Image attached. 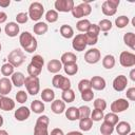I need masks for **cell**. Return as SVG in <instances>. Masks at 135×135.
Returning <instances> with one entry per match:
<instances>
[{
  "label": "cell",
  "mask_w": 135,
  "mask_h": 135,
  "mask_svg": "<svg viewBox=\"0 0 135 135\" xmlns=\"http://www.w3.org/2000/svg\"><path fill=\"white\" fill-rule=\"evenodd\" d=\"M50 119L46 115H41L37 118L35 128H34V135H49V127Z\"/></svg>",
  "instance_id": "cell-2"
},
{
  "label": "cell",
  "mask_w": 135,
  "mask_h": 135,
  "mask_svg": "<svg viewBox=\"0 0 135 135\" xmlns=\"http://www.w3.org/2000/svg\"><path fill=\"white\" fill-rule=\"evenodd\" d=\"M66 135H83V134L81 132H78V131H71Z\"/></svg>",
  "instance_id": "cell-59"
},
{
  "label": "cell",
  "mask_w": 135,
  "mask_h": 135,
  "mask_svg": "<svg viewBox=\"0 0 135 135\" xmlns=\"http://www.w3.org/2000/svg\"><path fill=\"white\" fill-rule=\"evenodd\" d=\"M84 37H85V40H86V44L88 45H94L98 41V36L97 35H94V34L88 33V32L84 34Z\"/></svg>",
  "instance_id": "cell-45"
},
{
  "label": "cell",
  "mask_w": 135,
  "mask_h": 135,
  "mask_svg": "<svg viewBox=\"0 0 135 135\" xmlns=\"http://www.w3.org/2000/svg\"><path fill=\"white\" fill-rule=\"evenodd\" d=\"M11 4V0H0V6L1 7H7Z\"/></svg>",
  "instance_id": "cell-57"
},
{
  "label": "cell",
  "mask_w": 135,
  "mask_h": 135,
  "mask_svg": "<svg viewBox=\"0 0 135 135\" xmlns=\"http://www.w3.org/2000/svg\"><path fill=\"white\" fill-rule=\"evenodd\" d=\"M31 115V110L26 107H20L18 108L16 111H15V118L18 120V121H24L26 120Z\"/></svg>",
  "instance_id": "cell-14"
},
{
  "label": "cell",
  "mask_w": 135,
  "mask_h": 135,
  "mask_svg": "<svg viewBox=\"0 0 135 135\" xmlns=\"http://www.w3.org/2000/svg\"><path fill=\"white\" fill-rule=\"evenodd\" d=\"M78 111H79V119L89 118L91 115V109L88 105H81L80 108H78Z\"/></svg>",
  "instance_id": "cell-42"
},
{
  "label": "cell",
  "mask_w": 135,
  "mask_h": 135,
  "mask_svg": "<svg viewBox=\"0 0 135 135\" xmlns=\"http://www.w3.org/2000/svg\"><path fill=\"white\" fill-rule=\"evenodd\" d=\"M49 135H64V133H63V131L61 129L55 128V129H53L51 131V134H49Z\"/></svg>",
  "instance_id": "cell-55"
},
{
  "label": "cell",
  "mask_w": 135,
  "mask_h": 135,
  "mask_svg": "<svg viewBox=\"0 0 135 135\" xmlns=\"http://www.w3.org/2000/svg\"><path fill=\"white\" fill-rule=\"evenodd\" d=\"M62 68H63V70H64V73L68 74L69 76H73V75H75V74L78 72V65H77L76 62L63 64Z\"/></svg>",
  "instance_id": "cell-32"
},
{
  "label": "cell",
  "mask_w": 135,
  "mask_h": 135,
  "mask_svg": "<svg viewBox=\"0 0 135 135\" xmlns=\"http://www.w3.org/2000/svg\"><path fill=\"white\" fill-rule=\"evenodd\" d=\"M80 6H81V8H82V11H83L84 17H85V16H89V15L92 13V7H91V5L89 4V2H82V3H80Z\"/></svg>",
  "instance_id": "cell-52"
},
{
  "label": "cell",
  "mask_w": 135,
  "mask_h": 135,
  "mask_svg": "<svg viewBox=\"0 0 135 135\" xmlns=\"http://www.w3.org/2000/svg\"><path fill=\"white\" fill-rule=\"evenodd\" d=\"M52 83H53L54 88L60 89L61 91H65V90L71 89V80L68 77H64L60 74H56L53 77Z\"/></svg>",
  "instance_id": "cell-6"
},
{
  "label": "cell",
  "mask_w": 135,
  "mask_h": 135,
  "mask_svg": "<svg viewBox=\"0 0 135 135\" xmlns=\"http://www.w3.org/2000/svg\"><path fill=\"white\" fill-rule=\"evenodd\" d=\"M100 58H101V54L98 49H90L84 54V60L90 64L97 63L100 60Z\"/></svg>",
  "instance_id": "cell-12"
},
{
  "label": "cell",
  "mask_w": 135,
  "mask_h": 135,
  "mask_svg": "<svg viewBox=\"0 0 135 135\" xmlns=\"http://www.w3.org/2000/svg\"><path fill=\"white\" fill-rule=\"evenodd\" d=\"M24 80H25V76L23 75V73L21 72H14V74L12 75V83L15 86H22L24 85Z\"/></svg>",
  "instance_id": "cell-21"
},
{
  "label": "cell",
  "mask_w": 135,
  "mask_h": 135,
  "mask_svg": "<svg viewBox=\"0 0 135 135\" xmlns=\"http://www.w3.org/2000/svg\"><path fill=\"white\" fill-rule=\"evenodd\" d=\"M114 132V126L103 121L100 126V133L101 135H111Z\"/></svg>",
  "instance_id": "cell-37"
},
{
  "label": "cell",
  "mask_w": 135,
  "mask_h": 135,
  "mask_svg": "<svg viewBox=\"0 0 135 135\" xmlns=\"http://www.w3.org/2000/svg\"><path fill=\"white\" fill-rule=\"evenodd\" d=\"M0 33H1V27H0Z\"/></svg>",
  "instance_id": "cell-64"
},
{
  "label": "cell",
  "mask_w": 135,
  "mask_h": 135,
  "mask_svg": "<svg viewBox=\"0 0 135 135\" xmlns=\"http://www.w3.org/2000/svg\"><path fill=\"white\" fill-rule=\"evenodd\" d=\"M19 42H20L21 47L27 53H34L38 46L36 38L30 32H23L22 34H20Z\"/></svg>",
  "instance_id": "cell-1"
},
{
  "label": "cell",
  "mask_w": 135,
  "mask_h": 135,
  "mask_svg": "<svg viewBox=\"0 0 135 135\" xmlns=\"http://www.w3.org/2000/svg\"><path fill=\"white\" fill-rule=\"evenodd\" d=\"M51 110L55 114H62L65 111V102L62 100H53L51 104Z\"/></svg>",
  "instance_id": "cell-20"
},
{
  "label": "cell",
  "mask_w": 135,
  "mask_h": 135,
  "mask_svg": "<svg viewBox=\"0 0 135 135\" xmlns=\"http://www.w3.org/2000/svg\"><path fill=\"white\" fill-rule=\"evenodd\" d=\"M126 95L128 99H130L131 101H134L135 100V88H129L127 90Z\"/></svg>",
  "instance_id": "cell-54"
},
{
  "label": "cell",
  "mask_w": 135,
  "mask_h": 135,
  "mask_svg": "<svg viewBox=\"0 0 135 135\" xmlns=\"http://www.w3.org/2000/svg\"><path fill=\"white\" fill-rule=\"evenodd\" d=\"M61 36L63 38H66V39H70L74 36V30L71 25H68V24H63L60 26V30H59Z\"/></svg>",
  "instance_id": "cell-26"
},
{
  "label": "cell",
  "mask_w": 135,
  "mask_h": 135,
  "mask_svg": "<svg viewBox=\"0 0 135 135\" xmlns=\"http://www.w3.org/2000/svg\"><path fill=\"white\" fill-rule=\"evenodd\" d=\"M92 127H93V121L90 117L89 118H82L79 120V128L81 131L88 132L92 129Z\"/></svg>",
  "instance_id": "cell-31"
},
{
  "label": "cell",
  "mask_w": 135,
  "mask_h": 135,
  "mask_svg": "<svg viewBox=\"0 0 135 135\" xmlns=\"http://www.w3.org/2000/svg\"><path fill=\"white\" fill-rule=\"evenodd\" d=\"M91 119H92V121H100L101 119H103V111H100V110H97V109H95V110H93L92 112H91Z\"/></svg>",
  "instance_id": "cell-44"
},
{
  "label": "cell",
  "mask_w": 135,
  "mask_h": 135,
  "mask_svg": "<svg viewBox=\"0 0 135 135\" xmlns=\"http://www.w3.org/2000/svg\"><path fill=\"white\" fill-rule=\"evenodd\" d=\"M115 130L118 135H128L131 133V124L127 121H118Z\"/></svg>",
  "instance_id": "cell-19"
},
{
  "label": "cell",
  "mask_w": 135,
  "mask_h": 135,
  "mask_svg": "<svg viewBox=\"0 0 135 135\" xmlns=\"http://www.w3.org/2000/svg\"><path fill=\"white\" fill-rule=\"evenodd\" d=\"M54 6L56 8V12L69 13L72 11V8L75 5L73 0H56L54 3Z\"/></svg>",
  "instance_id": "cell-10"
},
{
  "label": "cell",
  "mask_w": 135,
  "mask_h": 135,
  "mask_svg": "<svg viewBox=\"0 0 135 135\" xmlns=\"http://www.w3.org/2000/svg\"><path fill=\"white\" fill-rule=\"evenodd\" d=\"M13 89V83L7 77L0 78V94L2 96L7 95Z\"/></svg>",
  "instance_id": "cell-15"
},
{
  "label": "cell",
  "mask_w": 135,
  "mask_h": 135,
  "mask_svg": "<svg viewBox=\"0 0 135 135\" xmlns=\"http://www.w3.org/2000/svg\"><path fill=\"white\" fill-rule=\"evenodd\" d=\"M24 85L26 88V92L31 95H37L40 91V80L35 76H27L24 80Z\"/></svg>",
  "instance_id": "cell-3"
},
{
  "label": "cell",
  "mask_w": 135,
  "mask_h": 135,
  "mask_svg": "<svg viewBox=\"0 0 135 135\" xmlns=\"http://www.w3.org/2000/svg\"><path fill=\"white\" fill-rule=\"evenodd\" d=\"M30 63H31L32 65L36 66L37 69L42 70L43 64H44V59H43V57H42V56H40V55H34V56L32 57V59H31V62H30Z\"/></svg>",
  "instance_id": "cell-35"
},
{
  "label": "cell",
  "mask_w": 135,
  "mask_h": 135,
  "mask_svg": "<svg viewBox=\"0 0 135 135\" xmlns=\"http://www.w3.org/2000/svg\"><path fill=\"white\" fill-rule=\"evenodd\" d=\"M6 19H7V15H6V13H4V12H0V24H1V23H4V22L6 21Z\"/></svg>",
  "instance_id": "cell-56"
},
{
  "label": "cell",
  "mask_w": 135,
  "mask_h": 135,
  "mask_svg": "<svg viewBox=\"0 0 135 135\" xmlns=\"http://www.w3.org/2000/svg\"><path fill=\"white\" fill-rule=\"evenodd\" d=\"M119 3H120L119 0H105L102 3V6H101L102 13L105 16L115 15L116 12H117V6L119 5Z\"/></svg>",
  "instance_id": "cell-7"
},
{
  "label": "cell",
  "mask_w": 135,
  "mask_h": 135,
  "mask_svg": "<svg viewBox=\"0 0 135 135\" xmlns=\"http://www.w3.org/2000/svg\"><path fill=\"white\" fill-rule=\"evenodd\" d=\"M88 33H91V34H94V35H99V33H100V28H99V26H98V24H95V23H91V25H90V28H89V31H88Z\"/></svg>",
  "instance_id": "cell-53"
},
{
  "label": "cell",
  "mask_w": 135,
  "mask_h": 135,
  "mask_svg": "<svg viewBox=\"0 0 135 135\" xmlns=\"http://www.w3.org/2000/svg\"><path fill=\"white\" fill-rule=\"evenodd\" d=\"M90 81H91L92 88L94 90H97V91H102L107 85L104 78H102L100 76H93Z\"/></svg>",
  "instance_id": "cell-16"
},
{
  "label": "cell",
  "mask_w": 135,
  "mask_h": 135,
  "mask_svg": "<svg viewBox=\"0 0 135 135\" xmlns=\"http://www.w3.org/2000/svg\"><path fill=\"white\" fill-rule=\"evenodd\" d=\"M15 108V101L12 98H8L6 96L0 97V110L3 111H12Z\"/></svg>",
  "instance_id": "cell-17"
},
{
  "label": "cell",
  "mask_w": 135,
  "mask_h": 135,
  "mask_svg": "<svg viewBox=\"0 0 135 135\" xmlns=\"http://www.w3.org/2000/svg\"><path fill=\"white\" fill-rule=\"evenodd\" d=\"M44 14V7L40 2H33L28 7V17L33 21H38Z\"/></svg>",
  "instance_id": "cell-5"
},
{
  "label": "cell",
  "mask_w": 135,
  "mask_h": 135,
  "mask_svg": "<svg viewBox=\"0 0 135 135\" xmlns=\"http://www.w3.org/2000/svg\"><path fill=\"white\" fill-rule=\"evenodd\" d=\"M102 65L103 68L111 70L115 65V57L113 55H105L102 59Z\"/></svg>",
  "instance_id": "cell-33"
},
{
  "label": "cell",
  "mask_w": 135,
  "mask_h": 135,
  "mask_svg": "<svg viewBox=\"0 0 135 135\" xmlns=\"http://www.w3.org/2000/svg\"><path fill=\"white\" fill-rule=\"evenodd\" d=\"M44 103L40 100H34L31 103V110L36 114H42L44 112Z\"/></svg>",
  "instance_id": "cell-27"
},
{
  "label": "cell",
  "mask_w": 135,
  "mask_h": 135,
  "mask_svg": "<svg viewBox=\"0 0 135 135\" xmlns=\"http://www.w3.org/2000/svg\"><path fill=\"white\" fill-rule=\"evenodd\" d=\"M93 98H94V93L92 90L81 92V99L83 101H91V100H93Z\"/></svg>",
  "instance_id": "cell-51"
},
{
  "label": "cell",
  "mask_w": 135,
  "mask_h": 135,
  "mask_svg": "<svg viewBox=\"0 0 135 135\" xmlns=\"http://www.w3.org/2000/svg\"><path fill=\"white\" fill-rule=\"evenodd\" d=\"M1 49H2V46H1V43H0V52H1Z\"/></svg>",
  "instance_id": "cell-63"
},
{
  "label": "cell",
  "mask_w": 135,
  "mask_h": 135,
  "mask_svg": "<svg viewBox=\"0 0 135 135\" xmlns=\"http://www.w3.org/2000/svg\"><path fill=\"white\" fill-rule=\"evenodd\" d=\"M86 40H85V37H84V34H78L76 35L74 38H73V41H72V46L75 51L77 52H82L85 50L86 47Z\"/></svg>",
  "instance_id": "cell-11"
},
{
  "label": "cell",
  "mask_w": 135,
  "mask_h": 135,
  "mask_svg": "<svg viewBox=\"0 0 135 135\" xmlns=\"http://www.w3.org/2000/svg\"><path fill=\"white\" fill-rule=\"evenodd\" d=\"M41 99L45 102H51L55 99V92L51 89H44L41 92Z\"/></svg>",
  "instance_id": "cell-28"
},
{
  "label": "cell",
  "mask_w": 135,
  "mask_h": 135,
  "mask_svg": "<svg viewBox=\"0 0 135 135\" xmlns=\"http://www.w3.org/2000/svg\"><path fill=\"white\" fill-rule=\"evenodd\" d=\"M77 61V56L72 53V52H66V53H63L61 55V58H60V62L62 64H68V63H74Z\"/></svg>",
  "instance_id": "cell-24"
},
{
  "label": "cell",
  "mask_w": 135,
  "mask_h": 135,
  "mask_svg": "<svg viewBox=\"0 0 135 135\" xmlns=\"http://www.w3.org/2000/svg\"><path fill=\"white\" fill-rule=\"evenodd\" d=\"M4 31H5V34L8 36V37H16L18 34H19V25L17 22H8L5 27H4Z\"/></svg>",
  "instance_id": "cell-18"
},
{
  "label": "cell",
  "mask_w": 135,
  "mask_h": 135,
  "mask_svg": "<svg viewBox=\"0 0 135 135\" xmlns=\"http://www.w3.org/2000/svg\"><path fill=\"white\" fill-rule=\"evenodd\" d=\"M130 78H131V80L135 81V69L131 70V72H130Z\"/></svg>",
  "instance_id": "cell-58"
},
{
  "label": "cell",
  "mask_w": 135,
  "mask_h": 135,
  "mask_svg": "<svg viewBox=\"0 0 135 135\" xmlns=\"http://www.w3.org/2000/svg\"><path fill=\"white\" fill-rule=\"evenodd\" d=\"M98 26L100 28V31L102 32H108L112 28V22L109 20V19H102L99 21L98 23Z\"/></svg>",
  "instance_id": "cell-41"
},
{
  "label": "cell",
  "mask_w": 135,
  "mask_h": 135,
  "mask_svg": "<svg viewBox=\"0 0 135 135\" xmlns=\"http://www.w3.org/2000/svg\"><path fill=\"white\" fill-rule=\"evenodd\" d=\"M123 42L126 45H128L130 49L135 50V34L132 32L126 33L123 35Z\"/></svg>",
  "instance_id": "cell-25"
},
{
  "label": "cell",
  "mask_w": 135,
  "mask_h": 135,
  "mask_svg": "<svg viewBox=\"0 0 135 135\" xmlns=\"http://www.w3.org/2000/svg\"><path fill=\"white\" fill-rule=\"evenodd\" d=\"M61 98H62V101H64V102H68V103L73 102L75 100V93H74V91L72 89L62 91Z\"/></svg>",
  "instance_id": "cell-30"
},
{
  "label": "cell",
  "mask_w": 135,
  "mask_h": 135,
  "mask_svg": "<svg viewBox=\"0 0 135 135\" xmlns=\"http://www.w3.org/2000/svg\"><path fill=\"white\" fill-rule=\"evenodd\" d=\"M34 33L37 34V35H44L47 30H49V26L45 22H37L35 25H34Z\"/></svg>",
  "instance_id": "cell-29"
},
{
  "label": "cell",
  "mask_w": 135,
  "mask_h": 135,
  "mask_svg": "<svg viewBox=\"0 0 135 135\" xmlns=\"http://www.w3.org/2000/svg\"><path fill=\"white\" fill-rule=\"evenodd\" d=\"M27 100V92L21 90L19 92H17L16 94V101L19 103H24Z\"/></svg>",
  "instance_id": "cell-48"
},
{
  "label": "cell",
  "mask_w": 135,
  "mask_h": 135,
  "mask_svg": "<svg viewBox=\"0 0 135 135\" xmlns=\"http://www.w3.org/2000/svg\"><path fill=\"white\" fill-rule=\"evenodd\" d=\"M14 66L11 64V63H4L2 66H1V74L3 76H12L14 74Z\"/></svg>",
  "instance_id": "cell-40"
},
{
  "label": "cell",
  "mask_w": 135,
  "mask_h": 135,
  "mask_svg": "<svg viewBox=\"0 0 135 135\" xmlns=\"http://www.w3.org/2000/svg\"><path fill=\"white\" fill-rule=\"evenodd\" d=\"M2 124H3V117L2 115H0V127H2Z\"/></svg>",
  "instance_id": "cell-61"
},
{
  "label": "cell",
  "mask_w": 135,
  "mask_h": 135,
  "mask_svg": "<svg viewBox=\"0 0 135 135\" xmlns=\"http://www.w3.org/2000/svg\"><path fill=\"white\" fill-rule=\"evenodd\" d=\"M129 22H130V20H129V17H127V16H119L115 19V25L118 28L126 27L129 24Z\"/></svg>",
  "instance_id": "cell-38"
},
{
  "label": "cell",
  "mask_w": 135,
  "mask_h": 135,
  "mask_svg": "<svg viewBox=\"0 0 135 135\" xmlns=\"http://www.w3.org/2000/svg\"><path fill=\"white\" fill-rule=\"evenodd\" d=\"M64 112H65V117L69 120L75 121V120L79 119V111H78V108H76V107H70Z\"/></svg>",
  "instance_id": "cell-23"
},
{
  "label": "cell",
  "mask_w": 135,
  "mask_h": 135,
  "mask_svg": "<svg viewBox=\"0 0 135 135\" xmlns=\"http://www.w3.org/2000/svg\"><path fill=\"white\" fill-rule=\"evenodd\" d=\"M28 20V15L26 13H18L16 15V21L17 23L19 24H23V23H26Z\"/></svg>",
  "instance_id": "cell-50"
},
{
  "label": "cell",
  "mask_w": 135,
  "mask_h": 135,
  "mask_svg": "<svg viewBox=\"0 0 135 135\" xmlns=\"http://www.w3.org/2000/svg\"><path fill=\"white\" fill-rule=\"evenodd\" d=\"M128 84V78L124 75H119L113 80V89L116 92H122L126 90Z\"/></svg>",
  "instance_id": "cell-13"
},
{
  "label": "cell",
  "mask_w": 135,
  "mask_h": 135,
  "mask_svg": "<svg viewBox=\"0 0 135 135\" xmlns=\"http://www.w3.org/2000/svg\"><path fill=\"white\" fill-rule=\"evenodd\" d=\"M71 13H72L73 17H75V18H78V19H79V18H82V17H84V15H83V11H82V8H81L80 4H78V5L74 6V7L72 8Z\"/></svg>",
  "instance_id": "cell-47"
},
{
  "label": "cell",
  "mask_w": 135,
  "mask_h": 135,
  "mask_svg": "<svg viewBox=\"0 0 135 135\" xmlns=\"http://www.w3.org/2000/svg\"><path fill=\"white\" fill-rule=\"evenodd\" d=\"M128 135H135V133H134V132H131V133H129Z\"/></svg>",
  "instance_id": "cell-62"
},
{
  "label": "cell",
  "mask_w": 135,
  "mask_h": 135,
  "mask_svg": "<svg viewBox=\"0 0 135 135\" xmlns=\"http://www.w3.org/2000/svg\"><path fill=\"white\" fill-rule=\"evenodd\" d=\"M78 90L80 92L83 91H88V90H92V85H91V81L89 79H82L79 81L78 83Z\"/></svg>",
  "instance_id": "cell-43"
},
{
  "label": "cell",
  "mask_w": 135,
  "mask_h": 135,
  "mask_svg": "<svg viewBox=\"0 0 135 135\" xmlns=\"http://www.w3.org/2000/svg\"><path fill=\"white\" fill-rule=\"evenodd\" d=\"M103 120H104L105 122H108V123H110V124H112V126L115 127V126L118 123L119 118H118L117 114L111 112V113H108V114H105V115L103 116Z\"/></svg>",
  "instance_id": "cell-36"
},
{
  "label": "cell",
  "mask_w": 135,
  "mask_h": 135,
  "mask_svg": "<svg viewBox=\"0 0 135 135\" xmlns=\"http://www.w3.org/2000/svg\"><path fill=\"white\" fill-rule=\"evenodd\" d=\"M119 62L124 68H131L135 65V55L131 52H121L119 56Z\"/></svg>",
  "instance_id": "cell-8"
},
{
  "label": "cell",
  "mask_w": 135,
  "mask_h": 135,
  "mask_svg": "<svg viewBox=\"0 0 135 135\" xmlns=\"http://www.w3.org/2000/svg\"><path fill=\"white\" fill-rule=\"evenodd\" d=\"M62 69V63L58 59H52L47 63V71L53 74H57Z\"/></svg>",
  "instance_id": "cell-22"
},
{
  "label": "cell",
  "mask_w": 135,
  "mask_h": 135,
  "mask_svg": "<svg viewBox=\"0 0 135 135\" xmlns=\"http://www.w3.org/2000/svg\"><path fill=\"white\" fill-rule=\"evenodd\" d=\"M90 25H91V22L89 19H81L79 20L77 23H76V27L79 32H84L86 33L90 28Z\"/></svg>",
  "instance_id": "cell-34"
},
{
  "label": "cell",
  "mask_w": 135,
  "mask_h": 135,
  "mask_svg": "<svg viewBox=\"0 0 135 135\" xmlns=\"http://www.w3.org/2000/svg\"><path fill=\"white\" fill-rule=\"evenodd\" d=\"M45 19L47 22L50 23H54L58 20V12H56L55 9H50L45 13Z\"/></svg>",
  "instance_id": "cell-39"
},
{
  "label": "cell",
  "mask_w": 135,
  "mask_h": 135,
  "mask_svg": "<svg viewBox=\"0 0 135 135\" xmlns=\"http://www.w3.org/2000/svg\"><path fill=\"white\" fill-rule=\"evenodd\" d=\"M0 135H8V133L5 130H0Z\"/></svg>",
  "instance_id": "cell-60"
},
{
  "label": "cell",
  "mask_w": 135,
  "mask_h": 135,
  "mask_svg": "<svg viewBox=\"0 0 135 135\" xmlns=\"http://www.w3.org/2000/svg\"><path fill=\"white\" fill-rule=\"evenodd\" d=\"M7 59H8V63H11L14 68H18L24 62L25 56L20 49H15L8 54Z\"/></svg>",
  "instance_id": "cell-4"
},
{
  "label": "cell",
  "mask_w": 135,
  "mask_h": 135,
  "mask_svg": "<svg viewBox=\"0 0 135 135\" xmlns=\"http://www.w3.org/2000/svg\"><path fill=\"white\" fill-rule=\"evenodd\" d=\"M129 107H130V103L127 99L119 98L111 103V111H112V113L117 114V113H121V112L128 110Z\"/></svg>",
  "instance_id": "cell-9"
},
{
  "label": "cell",
  "mask_w": 135,
  "mask_h": 135,
  "mask_svg": "<svg viewBox=\"0 0 135 135\" xmlns=\"http://www.w3.org/2000/svg\"><path fill=\"white\" fill-rule=\"evenodd\" d=\"M41 71H42V70L37 69L36 66L32 65L31 63L27 65V73H28V75H30V76H35V77H38V76L41 74Z\"/></svg>",
  "instance_id": "cell-49"
},
{
  "label": "cell",
  "mask_w": 135,
  "mask_h": 135,
  "mask_svg": "<svg viewBox=\"0 0 135 135\" xmlns=\"http://www.w3.org/2000/svg\"><path fill=\"white\" fill-rule=\"evenodd\" d=\"M94 108L100 111H104L107 109V102L102 98H97L94 100Z\"/></svg>",
  "instance_id": "cell-46"
}]
</instances>
